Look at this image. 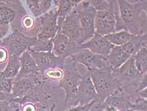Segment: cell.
Wrapping results in <instances>:
<instances>
[{"label":"cell","instance_id":"23","mask_svg":"<svg viewBox=\"0 0 147 111\" xmlns=\"http://www.w3.org/2000/svg\"><path fill=\"white\" fill-rule=\"evenodd\" d=\"M53 2L57 6L56 10L57 17L65 18L73 9L70 0H53Z\"/></svg>","mask_w":147,"mask_h":111},{"label":"cell","instance_id":"36","mask_svg":"<svg viewBox=\"0 0 147 111\" xmlns=\"http://www.w3.org/2000/svg\"><path fill=\"white\" fill-rule=\"evenodd\" d=\"M8 57V53L6 50L3 48H0V62H4Z\"/></svg>","mask_w":147,"mask_h":111},{"label":"cell","instance_id":"24","mask_svg":"<svg viewBox=\"0 0 147 111\" xmlns=\"http://www.w3.org/2000/svg\"><path fill=\"white\" fill-rule=\"evenodd\" d=\"M42 73L47 79L59 82L63 79L64 76L63 70L60 67H53L46 69Z\"/></svg>","mask_w":147,"mask_h":111},{"label":"cell","instance_id":"39","mask_svg":"<svg viewBox=\"0 0 147 111\" xmlns=\"http://www.w3.org/2000/svg\"><path fill=\"white\" fill-rule=\"evenodd\" d=\"M25 1H27V0H25Z\"/></svg>","mask_w":147,"mask_h":111},{"label":"cell","instance_id":"27","mask_svg":"<svg viewBox=\"0 0 147 111\" xmlns=\"http://www.w3.org/2000/svg\"><path fill=\"white\" fill-rule=\"evenodd\" d=\"M52 3L53 0H39V8H38L36 16H39L45 14L51 8Z\"/></svg>","mask_w":147,"mask_h":111},{"label":"cell","instance_id":"21","mask_svg":"<svg viewBox=\"0 0 147 111\" xmlns=\"http://www.w3.org/2000/svg\"><path fill=\"white\" fill-rule=\"evenodd\" d=\"M16 13L13 9L8 5L0 6V24L8 25L15 20Z\"/></svg>","mask_w":147,"mask_h":111},{"label":"cell","instance_id":"1","mask_svg":"<svg viewBox=\"0 0 147 111\" xmlns=\"http://www.w3.org/2000/svg\"><path fill=\"white\" fill-rule=\"evenodd\" d=\"M119 18L123 22L124 30L134 35L146 34V21L142 14L146 10V1L132 4L126 0H117Z\"/></svg>","mask_w":147,"mask_h":111},{"label":"cell","instance_id":"15","mask_svg":"<svg viewBox=\"0 0 147 111\" xmlns=\"http://www.w3.org/2000/svg\"><path fill=\"white\" fill-rule=\"evenodd\" d=\"M20 62V69L15 78L20 79L36 76L40 72L33 57L28 50L22 54L19 57Z\"/></svg>","mask_w":147,"mask_h":111},{"label":"cell","instance_id":"3","mask_svg":"<svg viewBox=\"0 0 147 111\" xmlns=\"http://www.w3.org/2000/svg\"><path fill=\"white\" fill-rule=\"evenodd\" d=\"M87 71L90 73L98 95V103H103L109 95L119 88V84L113 74V69L111 67L101 69H90Z\"/></svg>","mask_w":147,"mask_h":111},{"label":"cell","instance_id":"7","mask_svg":"<svg viewBox=\"0 0 147 111\" xmlns=\"http://www.w3.org/2000/svg\"><path fill=\"white\" fill-rule=\"evenodd\" d=\"M116 15L114 5L111 8L97 11L95 18V32L100 36L116 32Z\"/></svg>","mask_w":147,"mask_h":111},{"label":"cell","instance_id":"31","mask_svg":"<svg viewBox=\"0 0 147 111\" xmlns=\"http://www.w3.org/2000/svg\"><path fill=\"white\" fill-rule=\"evenodd\" d=\"M146 81H147V76H146V74H145L143 76V77L142 78L141 80H140L139 82L138 86H137V88L136 90V93L146 88V86H147V82Z\"/></svg>","mask_w":147,"mask_h":111},{"label":"cell","instance_id":"22","mask_svg":"<svg viewBox=\"0 0 147 111\" xmlns=\"http://www.w3.org/2000/svg\"><path fill=\"white\" fill-rule=\"evenodd\" d=\"M53 43L52 39H38L28 49L30 52H52Z\"/></svg>","mask_w":147,"mask_h":111},{"label":"cell","instance_id":"8","mask_svg":"<svg viewBox=\"0 0 147 111\" xmlns=\"http://www.w3.org/2000/svg\"><path fill=\"white\" fill-rule=\"evenodd\" d=\"M93 101H95L97 103L98 102V95L90 73L87 71L84 76H82L79 81L76 104V105L86 104Z\"/></svg>","mask_w":147,"mask_h":111},{"label":"cell","instance_id":"20","mask_svg":"<svg viewBox=\"0 0 147 111\" xmlns=\"http://www.w3.org/2000/svg\"><path fill=\"white\" fill-rule=\"evenodd\" d=\"M135 60V65L137 70L142 74H146L147 72V48H142L133 56Z\"/></svg>","mask_w":147,"mask_h":111},{"label":"cell","instance_id":"33","mask_svg":"<svg viewBox=\"0 0 147 111\" xmlns=\"http://www.w3.org/2000/svg\"><path fill=\"white\" fill-rule=\"evenodd\" d=\"M24 25L27 29H30L33 27L34 25V20L30 17H26L24 19Z\"/></svg>","mask_w":147,"mask_h":111},{"label":"cell","instance_id":"32","mask_svg":"<svg viewBox=\"0 0 147 111\" xmlns=\"http://www.w3.org/2000/svg\"><path fill=\"white\" fill-rule=\"evenodd\" d=\"M7 101H0V111H14Z\"/></svg>","mask_w":147,"mask_h":111},{"label":"cell","instance_id":"12","mask_svg":"<svg viewBox=\"0 0 147 111\" xmlns=\"http://www.w3.org/2000/svg\"><path fill=\"white\" fill-rule=\"evenodd\" d=\"M114 46L104 36L95 33L94 36L90 39L80 44V49H88L93 53L107 58Z\"/></svg>","mask_w":147,"mask_h":111},{"label":"cell","instance_id":"10","mask_svg":"<svg viewBox=\"0 0 147 111\" xmlns=\"http://www.w3.org/2000/svg\"><path fill=\"white\" fill-rule=\"evenodd\" d=\"M52 41L53 43L52 53L63 60L71 56L80 49V44L69 41L68 37L61 33H57L52 39Z\"/></svg>","mask_w":147,"mask_h":111},{"label":"cell","instance_id":"4","mask_svg":"<svg viewBox=\"0 0 147 111\" xmlns=\"http://www.w3.org/2000/svg\"><path fill=\"white\" fill-rule=\"evenodd\" d=\"M82 31V43L86 42L94 36L95 18L97 10L88 0L82 2L75 8Z\"/></svg>","mask_w":147,"mask_h":111},{"label":"cell","instance_id":"30","mask_svg":"<svg viewBox=\"0 0 147 111\" xmlns=\"http://www.w3.org/2000/svg\"><path fill=\"white\" fill-rule=\"evenodd\" d=\"M26 2L33 14L36 15L38 8H39V0H27Z\"/></svg>","mask_w":147,"mask_h":111},{"label":"cell","instance_id":"14","mask_svg":"<svg viewBox=\"0 0 147 111\" xmlns=\"http://www.w3.org/2000/svg\"><path fill=\"white\" fill-rule=\"evenodd\" d=\"M103 104L116 108L119 111H133V105L129 97L119 88L109 95Z\"/></svg>","mask_w":147,"mask_h":111},{"label":"cell","instance_id":"34","mask_svg":"<svg viewBox=\"0 0 147 111\" xmlns=\"http://www.w3.org/2000/svg\"><path fill=\"white\" fill-rule=\"evenodd\" d=\"M22 111H36V108L32 104L27 103L24 106Z\"/></svg>","mask_w":147,"mask_h":111},{"label":"cell","instance_id":"11","mask_svg":"<svg viewBox=\"0 0 147 111\" xmlns=\"http://www.w3.org/2000/svg\"><path fill=\"white\" fill-rule=\"evenodd\" d=\"M57 15L54 8L40 17L41 29L38 35V39H52L55 37L59 27L57 25Z\"/></svg>","mask_w":147,"mask_h":111},{"label":"cell","instance_id":"29","mask_svg":"<svg viewBox=\"0 0 147 111\" xmlns=\"http://www.w3.org/2000/svg\"><path fill=\"white\" fill-rule=\"evenodd\" d=\"M14 95L11 93H6V92L0 91V101H7L8 103L12 102L15 99Z\"/></svg>","mask_w":147,"mask_h":111},{"label":"cell","instance_id":"16","mask_svg":"<svg viewBox=\"0 0 147 111\" xmlns=\"http://www.w3.org/2000/svg\"><path fill=\"white\" fill-rule=\"evenodd\" d=\"M131 57L122 46H114L108 55L107 59L113 70L120 67Z\"/></svg>","mask_w":147,"mask_h":111},{"label":"cell","instance_id":"6","mask_svg":"<svg viewBox=\"0 0 147 111\" xmlns=\"http://www.w3.org/2000/svg\"><path fill=\"white\" fill-rule=\"evenodd\" d=\"M70 57L76 63L85 67L87 70L101 69L111 67L106 57L93 53L88 49H79Z\"/></svg>","mask_w":147,"mask_h":111},{"label":"cell","instance_id":"2","mask_svg":"<svg viewBox=\"0 0 147 111\" xmlns=\"http://www.w3.org/2000/svg\"><path fill=\"white\" fill-rule=\"evenodd\" d=\"M76 63L69 57L64 60L63 70L64 76L55 88H61L65 91V100L64 110L76 106V95L79 81L82 75L79 72Z\"/></svg>","mask_w":147,"mask_h":111},{"label":"cell","instance_id":"19","mask_svg":"<svg viewBox=\"0 0 147 111\" xmlns=\"http://www.w3.org/2000/svg\"><path fill=\"white\" fill-rule=\"evenodd\" d=\"M133 36L127 31L122 30L105 35L104 37L114 46H123L129 42Z\"/></svg>","mask_w":147,"mask_h":111},{"label":"cell","instance_id":"28","mask_svg":"<svg viewBox=\"0 0 147 111\" xmlns=\"http://www.w3.org/2000/svg\"><path fill=\"white\" fill-rule=\"evenodd\" d=\"M95 102L96 101H93L86 104H78L69 108V109L66 110L65 111H90L92 106Z\"/></svg>","mask_w":147,"mask_h":111},{"label":"cell","instance_id":"38","mask_svg":"<svg viewBox=\"0 0 147 111\" xmlns=\"http://www.w3.org/2000/svg\"><path fill=\"white\" fill-rule=\"evenodd\" d=\"M71 2V4L73 5V8H75V7H76L80 3H81L82 2L85 1V0H70Z\"/></svg>","mask_w":147,"mask_h":111},{"label":"cell","instance_id":"37","mask_svg":"<svg viewBox=\"0 0 147 111\" xmlns=\"http://www.w3.org/2000/svg\"><path fill=\"white\" fill-rule=\"evenodd\" d=\"M0 2L3 3L6 5H9V6H10V5L18 4V0H0Z\"/></svg>","mask_w":147,"mask_h":111},{"label":"cell","instance_id":"35","mask_svg":"<svg viewBox=\"0 0 147 111\" xmlns=\"http://www.w3.org/2000/svg\"><path fill=\"white\" fill-rule=\"evenodd\" d=\"M102 104V103H94L93 106H92L90 111H104Z\"/></svg>","mask_w":147,"mask_h":111},{"label":"cell","instance_id":"25","mask_svg":"<svg viewBox=\"0 0 147 111\" xmlns=\"http://www.w3.org/2000/svg\"><path fill=\"white\" fill-rule=\"evenodd\" d=\"M88 1L97 11L108 9L114 5L113 2L109 0H88Z\"/></svg>","mask_w":147,"mask_h":111},{"label":"cell","instance_id":"5","mask_svg":"<svg viewBox=\"0 0 147 111\" xmlns=\"http://www.w3.org/2000/svg\"><path fill=\"white\" fill-rule=\"evenodd\" d=\"M36 40V37L25 36L20 32L16 31L6 37L3 41V43L7 47L9 55L20 57L22 53L34 45Z\"/></svg>","mask_w":147,"mask_h":111},{"label":"cell","instance_id":"26","mask_svg":"<svg viewBox=\"0 0 147 111\" xmlns=\"http://www.w3.org/2000/svg\"><path fill=\"white\" fill-rule=\"evenodd\" d=\"M14 79L5 78L0 74V91L11 93Z\"/></svg>","mask_w":147,"mask_h":111},{"label":"cell","instance_id":"13","mask_svg":"<svg viewBox=\"0 0 147 111\" xmlns=\"http://www.w3.org/2000/svg\"><path fill=\"white\" fill-rule=\"evenodd\" d=\"M29 52L41 72L53 67L63 69L65 60L55 56L52 52Z\"/></svg>","mask_w":147,"mask_h":111},{"label":"cell","instance_id":"9","mask_svg":"<svg viewBox=\"0 0 147 111\" xmlns=\"http://www.w3.org/2000/svg\"><path fill=\"white\" fill-rule=\"evenodd\" d=\"M60 33L66 36L72 42L78 44L82 43V31L75 8H73L71 12L66 15Z\"/></svg>","mask_w":147,"mask_h":111},{"label":"cell","instance_id":"17","mask_svg":"<svg viewBox=\"0 0 147 111\" xmlns=\"http://www.w3.org/2000/svg\"><path fill=\"white\" fill-rule=\"evenodd\" d=\"M35 87L34 82L30 80L29 77L14 79L11 93L15 98H22L32 92Z\"/></svg>","mask_w":147,"mask_h":111},{"label":"cell","instance_id":"18","mask_svg":"<svg viewBox=\"0 0 147 111\" xmlns=\"http://www.w3.org/2000/svg\"><path fill=\"white\" fill-rule=\"evenodd\" d=\"M20 69V62L19 57L9 55L7 65L4 71L0 72V74L5 78L15 79L18 74Z\"/></svg>","mask_w":147,"mask_h":111}]
</instances>
